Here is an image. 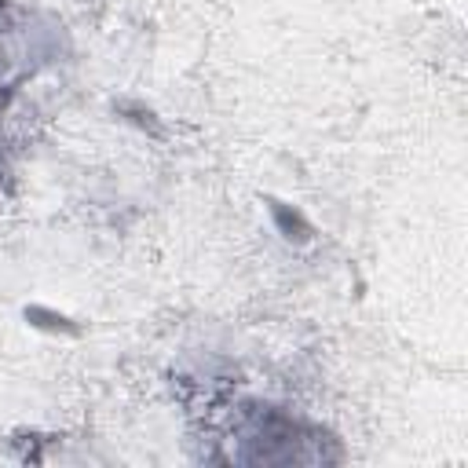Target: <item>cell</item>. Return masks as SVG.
Returning <instances> with one entry per match:
<instances>
[{"label": "cell", "mask_w": 468, "mask_h": 468, "mask_svg": "<svg viewBox=\"0 0 468 468\" xmlns=\"http://www.w3.org/2000/svg\"><path fill=\"white\" fill-rule=\"evenodd\" d=\"M267 212H271V220H274V227H278V234L285 242H311V223L292 209V205H285V202H278V198H267Z\"/></svg>", "instance_id": "obj_1"}, {"label": "cell", "mask_w": 468, "mask_h": 468, "mask_svg": "<svg viewBox=\"0 0 468 468\" xmlns=\"http://www.w3.org/2000/svg\"><path fill=\"white\" fill-rule=\"evenodd\" d=\"M26 322L37 326V329H48V333H67V337H77L81 326L67 315H58V311H48V308H26Z\"/></svg>", "instance_id": "obj_2"}]
</instances>
